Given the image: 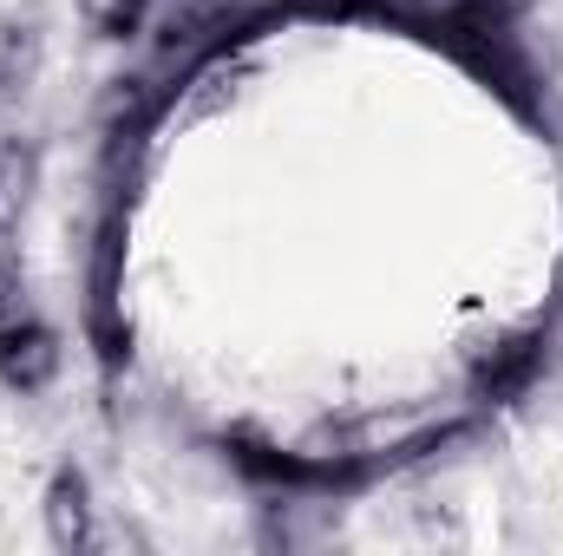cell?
I'll return each instance as SVG.
<instances>
[{"instance_id": "cell-1", "label": "cell", "mask_w": 563, "mask_h": 556, "mask_svg": "<svg viewBox=\"0 0 563 556\" xmlns=\"http://www.w3.org/2000/svg\"><path fill=\"white\" fill-rule=\"evenodd\" d=\"M59 334L33 314H7L0 321V387L7 393H46L59 380Z\"/></svg>"}, {"instance_id": "cell-2", "label": "cell", "mask_w": 563, "mask_h": 556, "mask_svg": "<svg viewBox=\"0 0 563 556\" xmlns=\"http://www.w3.org/2000/svg\"><path fill=\"white\" fill-rule=\"evenodd\" d=\"M40 511H46L53 551H92L99 544V504H92V485H86L79 465H59L46 478V504Z\"/></svg>"}, {"instance_id": "cell-3", "label": "cell", "mask_w": 563, "mask_h": 556, "mask_svg": "<svg viewBox=\"0 0 563 556\" xmlns=\"http://www.w3.org/2000/svg\"><path fill=\"white\" fill-rule=\"evenodd\" d=\"M538 367H544V334H505L492 354H478V367H472V393L478 400H511V393H525L531 380H538Z\"/></svg>"}, {"instance_id": "cell-4", "label": "cell", "mask_w": 563, "mask_h": 556, "mask_svg": "<svg viewBox=\"0 0 563 556\" xmlns=\"http://www.w3.org/2000/svg\"><path fill=\"white\" fill-rule=\"evenodd\" d=\"M33 184H40V157H33V144L7 138L0 144V230H13V223L26 216Z\"/></svg>"}, {"instance_id": "cell-5", "label": "cell", "mask_w": 563, "mask_h": 556, "mask_svg": "<svg viewBox=\"0 0 563 556\" xmlns=\"http://www.w3.org/2000/svg\"><path fill=\"white\" fill-rule=\"evenodd\" d=\"M33 79H40V33L26 20H7L0 26V99H20Z\"/></svg>"}, {"instance_id": "cell-6", "label": "cell", "mask_w": 563, "mask_h": 556, "mask_svg": "<svg viewBox=\"0 0 563 556\" xmlns=\"http://www.w3.org/2000/svg\"><path fill=\"white\" fill-rule=\"evenodd\" d=\"M79 20L92 40H132L151 20V0H79Z\"/></svg>"}, {"instance_id": "cell-7", "label": "cell", "mask_w": 563, "mask_h": 556, "mask_svg": "<svg viewBox=\"0 0 563 556\" xmlns=\"http://www.w3.org/2000/svg\"><path fill=\"white\" fill-rule=\"evenodd\" d=\"M20 308V269H13V243H7V230H0V321Z\"/></svg>"}, {"instance_id": "cell-8", "label": "cell", "mask_w": 563, "mask_h": 556, "mask_svg": "<svg viewBox=\"0 0 563 556\" xmlns=\"http://www.w3.org/2000/svg\"><path fill=\"white\" fill-rule=\"evenodd\" d=\"M459 7H472V13H492V7H498V0H459Z\"/></svg>"}]
</instances>
